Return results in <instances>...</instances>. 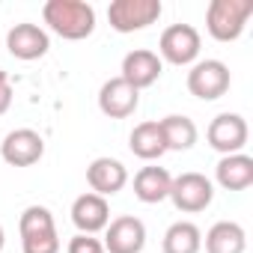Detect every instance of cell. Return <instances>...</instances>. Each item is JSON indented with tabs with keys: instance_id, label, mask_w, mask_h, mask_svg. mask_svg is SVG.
<instances>
[{
	"instance_id": "e0dca14e",
	"label": "cell",
	"mask_w": 253,
	"mask_h": 253,
	"mask_svg": "<svg viewBox=\"0 0 253 253\" xmlns=\"http://www.w3.org/2000/svg\"><path fill=\"white\" fill-rule=\"evenodd\" d=\"M170 185H173V176L164 167H143L134 176V197L146 206H155L170 197Z\"/></svg>"
},
{
	"instance_id": "30bf717a",
	"label": "cell",
	"mask_w": 253,
	"mask_h": 253,
	"mask_svg": "<svg viewBox=\"0 0 253 253\" xmlns=\"http://www.w3.org/2000/svg\"><path fill=\"white\" fill-rule=\"evenodd\" d=\"M45 155V140L33 128H15L0 143V158L9 167H33Z\"/></svg>"
},
{
	"instance_id": "5bb4252c",
	"label": "cell",
	"mask_w": 253,
	"mask_h": 253,
	"mask_svg": "<svg viewBox=\"0 0 253 253\" xmlns=\"http://www.w3.org/2000/svg\"><path fill=\"white\" fill-rule=\"evenodd\" d=\"M72 223L84 235H95V232L107 229V223H110V206H107V200L98 197V194H92V191L81 194L72 203Z\"/></svg>"
},
{
	"instance_id": "9a60e30c",
	"label": "cell",
	"mask_w": 253,
	"mask_h": 253,
	"mask_svg": "<svg viewBox=\"0 0 253 253\" xmlns=\"http://www.w3.org/2000/svg\"><path fill=\"white\" fill-rule=\"evenodd\" d=\"M86 185L92 188V194L107 200V197L119 194L125 185H128V170H125V164L116 161V158H95L86 167Z\"/></svg>"
},
{
	"instance_id": "8992f818",
	"label": "cell",
	"mask_w": 253,
	"mask_h": 253,
	"mask_svg": "<svg viewBox=\"0 0 253 253\" xmlns=\"http://www.w3.org/2000/svg\"><path fill=\"white\" fill-rule=\"evenodd\" d=\"M229 69L220 60H200L188 72V92L200 101H214L229 89Z\"/></svg>"
},
{
	"instance_id": "7c38bea8",
	"label": "cell",
	"mask_w": 253,
	"mask_h": 253,
	"mask_svg": "<svg viewBox=\"0 0 253 253\" xmlns=\"http://www.w3.org/2000/svg\"><path fill=\"white\" fill-rule=\"evenodd\" d=\"M140 104V92L122 78H110L98 89V110L110 119H128Z\"/></svg>"
},
{
	"instance_id": "7a4b0ae2",
	"label": "cell",
	"mask_w": 253,
	"mask_h": 253,
	"mask_svg": "<svg viewBox=\"0 0 253 253\" xmlns=\"http://www.w3.org/2000/svg\"><path fill=\"white\" fill-rule=\"evenodd\" d=\"M253 15V0H211L206 9V30L217 42H235L247 18Z\"/></svg>"
},
{
	"instance_id": "8fae6325",
	"label": "cell",
	"mask_w": 253,
	"mask_h": 253,
	"mask_svg": "<svg viewBox=\"0 0 253 253\" xmlns=\"http://www.w3.org/2000/svg\"><path fill=\"white\" fill-rule=\"evenodd\" d=\"M48 48H51V39H48V33L39 24L24 21V24L9 27V33H6V51L15 60H24V63L42 60L48 54Z\"/></svg>"
},
{
	"instance_id": "ffe728a7",
	"label": "cell",
	"mask_w": 253,
	"mask_h": 253,
	"mask_svg": "<svg viewBox=\"0 0 253 253\" xmlns=\"http://www.w3.org/2000/svg\"><path fill=\"white\" fill-rule=\"evenodd\" d=\"M161 134H164V143H167V149H176V152H188L194 143H197V125H194V119H188V116H179V113H170V116H164L161 122Z\"/></svg>"
},
{
	"instance_id": "6da1fadb",
	"label": "cell",
	"mask_w": 253,
	"mask_h": 253,
	"mask_svg": "<svg viewBox=\"0 0 253 253\" xmlns=\"http://www.w3.org/2000/svg\"><path fill=\"white\" fill-rule=\"evenodd\" d=\"M42 21L69 42H81L95 30V9L84 0H48L42 6Z\"/></svg>"
},
{
	"instance_id": "2e32d148",
	"label": "cell",
	"mask_w": 253,
	"mask_h": 253,
	"mask_svg": "<svg viewBox=\"0 0 253 253\" xmlns=\"http://www.w3.org/2000/svg\"><path fill=\"white\" fill-rule=\"evenodd\" d=\"M214 179L223 191H247L253 185V158L244 152L223 155L214 167Z\"/></svg>"
},
{
	"instance_id": "5b68a950",
	"label": "cell",
	"mask_w": 253,
	"mask_h": 253,
	"mask_svg": "<svg viewBox=\"0 0 253 253\" xmlns=\"http://www.w3.org/2000/svg\"><path fill=\"white\" fill-rule=\"evenodd\" d=\"M173 206L185 214H197V211H206L214 200V185L203 176V173H182L173 179L170 185V197Z\"/></svg>"
},
{
	"instance_id": "4fadbf2b",
	"label": "cell",
	"mask_w": 253,
	"mask_h": 253,
	"mask_svg": "<svg viewBox=\"0 0 253 253\" xmlns=\"http://www.w3.org/2000/svg\"><path fill=\"white\" fill-rule=\"evenodd\" d=\"M161 69H164V63L158 60L155 51L137 48V51H128V54H125V60H122V75H119V78H122L125 84H131V86L140 92V89L152 86V84L161 78Z\"/></svg>"
},
{
	"instance_id": "44dd1931",
	"label": "cell",
	"mask_w": 253,
	"mask_h": 253,
	"mask_svg": "<svg viewBox=\"0 0 253 253\" xmlns=\"http://www.w3.org/2000/svg\"><path fill=\"white\" fill-rule=\"evenodd\" d=\"M164 253H200L203 250V232L191 220H176L161 241Z\"/></svg>"
},
{
	"instance_id": "d6986e66",
	"label": "cell",
	"mask_w": 253,
	"mask_h": 253,
	"mask_svg": "<svg viewBox=\"0 0 253 253\" xmlns=\"http://www.w3.org/2000/svg\"><path fill=\"white\" fill-rule=\"evenodd\" d=\"M128 146L143 161H158L167 152V143H164V134H161V125L158 122H140V125H134V131L128 137Z\"/></svg>"
},
{
	"instance_id": "ba28073f",
	"label": "cell",
	"mask_w": 253,
	"mask_h": 253,
	"mask_svg": "<svg viewBox=\"0 0 253 253\" xmlns=\"http://www.w3.org/2000/svg\"><path fill=\"white\" fill-rule=\"evenodd\" d=\"M247 137H250L247 122H244V116H238V113H217V116L209 122V131H206L209 146H211L214 152H220V155H235V152H241V149L247 146Z\"/></svg>"
},
{
	"instance_id": "277c9868",
	"label": "cell",
	"mask_w": 253,
	"mask_h": 253,
	"mask_svg": "<svg viewBox=\"0 0 253 253\" xmlns=\"http://www.w3.org/2000/svg\"><path fill=\"white\" fill-rule=\"evenodd\" d=\"M161 0H113L107 6V21L116 33H137L161 18Z\"/></svg>"
},
{
	"instance_id": "9c48e42d",
	"label": "cell",
	"mask_w": 253,
	"mask_h": 253,
	"mask_svg": "<svg viewBox=\"0 0 253 253\" xmlns=\"http://www.w3.org/2000/svg\"><path fill=\"white\" fill-rule=\"evenodd\" d=\"M104 253H143L146 247V226L134 214H122L107 223L104 232Z\"/></svg>"
},
{
	"instance_id": "603a6c76",
	"label": "cell",
	"mask_w": 253,
	"mask_h": 253,
	"mask_svg": "<svg viewBox=\"0 0 253 253\" xmlns=\"http://www.w3.org/2000/svg\"><path fill=\"white\" fill-rule=\"evenodd\" d=\"M12 107V81L6 72H0V116Z\"/></svg>"
},
{
	"instance_id": "ac0fdd59",
	"label": "cell",
	"mask_w": 253,
	"mask_h": 253,
	"mask_svg": "<svg viewBox=\"0 0 253 253\" xmlns=\"http://www.w3.org/2000/svg\"><path fill=\"white\" fill-rule=\"evenodd\" d=\"M247 235L235 220H217L206 232V253H244Z\"/></svg>"
},
{
	"instance_id": "3957f363",
	"label": "cell",
	"mask_w": 253,
	"mask_h": 253,
	"mask_svg": "<svg viewBox=\"0 0 253 253\" xmlns=\"http://www.w3.org/2000/svg\"><path fill=\"white\" fill-rule=\"evenodd\" d=\"M21 250L24 253H60V235L54 226V214L45 206H27L18 220Z\"/></svg>"
},
{
	"instance_id": "7402d4cb",
	"label": "cell",
	"mask_w": 253,
	"mask_h": 253,
	"mask_svg": "<svg viewBox=\"0 0 253 253\" xmlns=\"http://www.w3.org/2000/svg\"><path fill=\"white\" fill-rule=\"evenodd\" d=\"M66 253H104V244H101L95 235H84V232H78V235L69 241Z\"/></svg>"
},
{
	"instance_id": "cb8c5ba5",
	"label": "cell",
	"mask_w": 253,
	"mask_h": 253,
	"mask_svg": "<svg viewBox=\"0 0 253 253\" xmlns=\"http://www.w3.org/2000/svg\"><path fill=\"white\" fill-rule=\"evenodd\" d=\"M3 244H6V235H3V226H0V253H3Z\"/></svg>"
},
{
	"instance_id": "52a82bcc",
	"label": "cell",
	"mask_w": 253,
	"mask_h": 253,
	"mask_svg": "<svg viewBox=\"0 0 253 253\" xmlns=\"http://www.w3.org/2000/svg\"><path fill=\"white\" fill-rule=\"evenodd\" d=\"M200 45H203V39H200L197 27H191V24H170L161 33V42H158L161 57L158 60H167L173 66H191L200 57Z\"/></svg>"
}]
</instances>
